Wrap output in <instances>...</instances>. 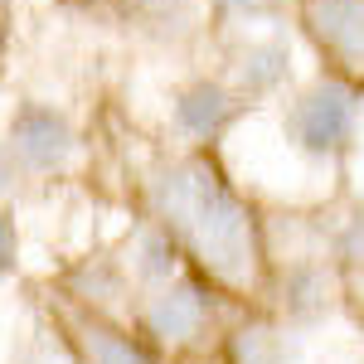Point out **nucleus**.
<instances>
[{"instance_id":"3","label":"nucleus","mask_w":364,"mask_h":364,"mask_svg":"<svg viewBox=\"0 0 364 364\" xmlns=\"http://www.w3.org/2000/svg\"><path fill=\"white\" fill-rule=\"evenodd\" d=\"M78 151V132L68 112H58L49 102H25L10 117V156L34 175H54L73 161Z\"/></svg>"},{"instance_id":"6","label":"nucleus","mask_w":364,"mask_h":364,"mask_svg":"<svg viewBox=\"0 0 364 364\" xmlns=\"http://www.w3.org/2000/svg\"><path fill=\"white\" fill-rule=\"evenodd\" d=\"M204 316H209V301H204V287L195 282H166L151 306H146V326L156 331L170 345H185L204 331Z\"/></svg>"},{"instance_id":"14","label":"nucleus","mask_w":364,"mask_h":364,"mask_svg":"<svg viewBox=\"0 0 364 364\" xmlns=\"http://www.w3.org/2000/svg\"><path fill=\"white\" fill-rule=\"evenodd\" d=\"M0 190H5V156H0Z\"/></svg>"},{"instance_id":"4","label":"nucleus","mask_w":364,"mask_h":364,"mask_svg":"<svg viewBox=\"0 0 364 364\" xmlns=\"http://www.w3.org/2000/svg\"><path fill=\"white\" fill-rule=\"evenodd\" d=\"M301 29L326 58L364 73V0H301Z\"/></svg>"},{"instance_id":"12","label":"nucleus","mask_w":364,"mask_h":364,"mask_svg":"<svg viewBox=\"0 0 364 364\" xmlns=\"http://www.w3.org/2000/svg\"><path fill=\"white\" fill-rule=\"evenodd\" d=\"M209 5L224 15H238V20H267L277 10V0H209Z\"/></svg>"},{"instance_id":"2","label":"nucleus","mask_w":364,"mask_h":364,"mask_svg":"<svg viewBox=\"0 0 364 364\" xmlns=\"http://www.w3.org/2000/svg\"><path fill=\"white\" fill-rule=\"evenodd\" d=\"M355 132H360V92L345 78H316L287 107V141L301 156L336 161L350 151Z\"/></svg>"},{"instance_id":"13","label":"nucleus","mask_w":364,"mask_h":364,"mask_svg":"<svg viewBox=\"0 0 364 364\" xmlns=\"http://www.w3.org/2000/svg\"><path fill=\"white\" fill-rule=\"evenodd\" d=\"M15 252H20V233L10 224V214H0V277L15 267Z\"/></svg>"},{"instance_id":"8","label":"nucleus","mask_w":364,"mask_h":364,"mask_svg":"<svg viewBox=\"0 0 364 364\" xmlns=\"http://www.w3.org/2000/svg\"><path fill=\"white\" fill-rule=\"evenodd\" d=\"M83 350H87V360H92V364H156L141 345H132L122 331L97 326V321L83 331Z\"/></svg>"},{"instance_id":"11","label":"nucleus","mask_w":364,"mask_h":364,"mask_svg":"<svg viewBox=\"0 0 364 364\" xmlns=\"http://www.w3.org/2000/svg\"><path fill=\"white\" fill-rule=\"evenodd\" d=\"M291 360V350L282 345V336H272V331H252L248 340H243V364H287Z\"/></svg>"},{"instance_id":"5","label":"nucleus","mask_w":364,"mask_h":364,"mask_svg":"<svg viewBox=\"0 0 364 364\" xmlns=\"http://www.w3.org/2000/svg\"><path fill=\"white\" fill-rule=\"evenodd\" d=\"M238 112H243V97H238L233 87L214 83V78H199V83L180 87V92H175V107H170L175 127H180L185 136H195V141H214Z\"/></svg>"},{"instance_id":"10","label":"nucleus","mask_w":364,"mask_h":364,"mask_svg":"<svg viewBox=\"0 0 364 364\" xmlns=\"http://www.w3.org/2000/svg\"><path fill=\"white\" fill-rule=\"evenodd\" d=\"M170 272H175V238H170V233H151V238L141 243V277L166 282Z\"/></svg>"},{"instance_id":"9","label":"nucleus","mask_w":364,"mask_h":364,"mask_svg":"<svg viewBox=\"0 0 364 364\" xmlns=\"http://www.w3.org/2000/svg\"><path fill=\"white\" fill-rule=\"evenodd\" d=\"M287 306L296 311V316H316V311H326V277H321L316 267H296L291 282H287Z\"/></svg>"},{"instance_id":"1","label":"nucleus","mask_w":364,"mask_h":364,"mask_svg":"<svg viewBox=\"0 0 364 364\" xmlns=\"http://www.w3.org/2000/svg\"><path fill=\"white\" fill-rule=\"evenodd\" d=\"M151 204H156L166 233L209 277L238 287V291H248L257 282V262H262L257 224H252L248 204L228 190V180L219 175L214 161L185 156V161L161 166L151 180Z\"/></svg>"},{"instance_id":"7","label":"nucleus","mask_w":364,"mask_h":364,"mask_svg":"<svg viewBox=\"0 0 364 364\" xmlns=\"http://www.w3.org/2000/svg\"><path fill=\"white\" fill-rule=\"evenodd\" d=\"M233 73H238V92L243 97H267V92H277L291 78V49L282 39H257V44H248L238 54Z\"/></svg>"}]
</instances>
